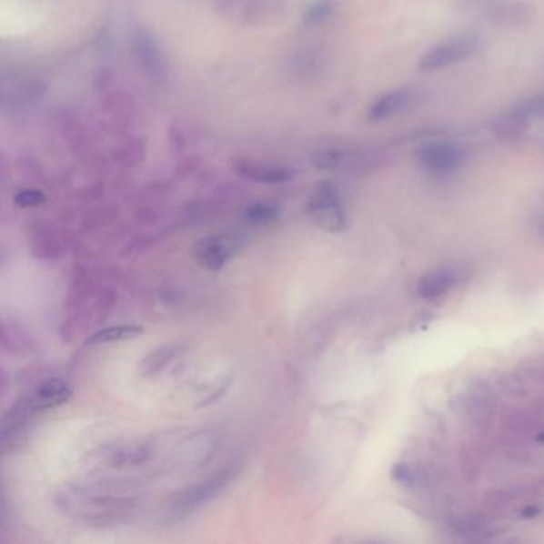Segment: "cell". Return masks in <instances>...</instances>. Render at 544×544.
Instances as JSON below:
<instances>
[{
  "instance_id": "obj_4",
  "label": "cell",
  "mask_w": 544,
  "mask_h": 544,
  "mask_svg": "<svg viewBox=\"0 0 544 544\" xmlns=\"http://www.w3.org/2000/svg\"><path fill=\"white\" fill-rule=\"evenodd\" d=\"M240 247V240L234 235H213L195 247V259L203 268L216 272L238 253Z\"/></svg>"
},
{
  "instance_id": "obj_3",
  "label": "cell",
  "mask_w": 544,
  "mask_h": 544,
  "mask_svg": "<svg viewBox=\"0 0 544 544\" xmlns=\"http://www.w3.org/2000/svg\"><path fill=\"white\" fill-rule=\"evenodd\" d=\"M133 55L149 80L152 82L165 80L166 59L154 34L144 27L137 29L136 33L133 34Z\"/></svg>"
},
{
  "instance_id": "obj_14",
  "label": "cell",
  "mask_w": 544,
  "mask_h": 544,
  "mask_svg": "<svg viewBox=\"0 0 544 544\" xmlns=\"http://www.w3.org/2000/svg\"><path fill=\"white\" fill-rule=\"evenodd\" d=\"M144 329L137 324H120V326H112L103 331H97L88 337L86 345H107L116 344V342H125L131 338L137 337L143 334Z\"/></svg>"
},
{
  "instance_id": "obj_16",
  "label": "cell",
  "mask_w": 544,
  "mask_h": 544,
  "mask_svg": "<svg viewBox=\"0 0 544 544\" xmlns=\"http://www.w3.org/2000/svg\"><path fill=\"white\" fill-rule=\"evenodd\" d=\"M391 478L406 487H423L429 482V476L425 469L408 465H396Z\"/></svg>"
},
{
  "instance_id": "obj_6",
  "label": "cell",
  "mask_w": 544,
  "mask_h": 544,
  "mask_svg": "<svg viewBox=\"0 0 544 544\" xmlns=\"http://www.w3.org/2000/svg\"><path fill=\"white\" fill-rule=\"evenodd\" d=\"M482 12L487 20L497 26H520L531 20L533 8L524 2L508 0H487L482 4Z\"/></svg>"
},
{
  "instance_id": "obj_13",
  "label": "cell",
  "mask_w": 544,
  "mask_h": 544,
  "mask_svg": "<svg viewBox=\"0 0 544 544\" xmlns=\"http://www.w3.org/2000/svg\"><path fill=\"white\" fill-rule=\"evenodd\" d=\"M527 124H529L527 118L520 117L519 114L509 109L493 122L492 131L495 133V136L499 137L501 141L514 143L524 136Z\"/></svg>"
},
{
  "instance_id": "obj_2",
  "label": "cell",
  "mask_w": 544,
  "mask_h": 544,
  "mask_svg": "<svg viewBox=\"0 0 544 544\" xmlns=\"http://www.w3.org/2000/svg\"><path fill=\"white\" fill-rule=\"evenodd\" d=\"M308 213L317 227L326 232L338 234L347 227V214L338 190L332 184L317 186L308 201Z\"/></svg>"
},
{
  "instance_id": "obj_9",
  "label": "cell",
  "mask_w": 544,
  "mask_h": 544,
  "mask_svg": "<svg viewBox=\"0 0 544 544\" xmlns=\"http://www.w3.org/2000/svg\"><path fill=\"white\" fill-rule=\"evenodd\" d=\"M417 91L401 88V90L389 91L377 101L370 104L368 111V118L370 122H382L389 117H395L396 114L408 109V106L415 103Z\"/></svg>"
},
{
  "instance_id": "obj_10",
  "label": "cell",
  "mask_w": 544,
  "mask_h": 544,
  "mask_svg": "<svg viewBox=\"0 0 544 544\" xmlns=\"http://www.w3.org/2000/svg\"><path fill=\"white\" fill-rule=\"evenodd\" d=\"M457 281H458V273L455 272L454 268L439 267L421 277L417 285V294L418 297L425 300H433L452 291Z\"/></svg>"
},
{
  "instance_id": "obj_8",
  "label": "cell",
  "mask_w": 544,
  "mask_h": 544,
  "mask_svg": "<svg viewBox=\"0 0 544 544\" xmlns=\"http://www.w3.org/2000/svg\"><path fill=\"white\" fill-rule=\"evenodd\" d=\"M235 478V468L230 469H224L219 474H216L211 479L203 482L200 486L190 489L188 492L184 493L182 497L176 501L175 509L177 511L188 512L194 508L207 503L209 499H213L217 493L221 492L224 487L227 486L230 480Z\"/></svg>"
},
{
  "instance_id": "obj_21",
  "label": "cell",
  "mask_w": 544,
  "mask_h": 544,
  "mask_svg": "<svg viewBox=\"0 0 544 544\" xmlns=\"http://www.w3.org/2000/svg\"><path fill=\"white\" fill-rule=\"evenodd\" d=\"M342 162V154L340 152H336V150H327V152H323V154H319L317 156V166H319L321 169H331L336 168Z\"/></svg>"
},
{
  "instance_id": "obj_17",
  "label": "cell",
  "mask_w": 544,
  "mask_h": 544,
  "mask_svg": "<svg viewBox=\"0 0 544 544\" xmlns=\"http://www.w3.org/2000/svg\"><path fill=\"white\" fill-rule=\"evenodd\" d=\"M278 207L270 203H257L247 211V221L257 226H266L278 217Z\"/></svg>"
},
{
  "instance_id": "obj_7",
  "label": "cell",
  "mask_w": 544,
  "mask_h": 544,
  "mask_svg": "<svg viewBox=\"0 0 544 544\" xmlns=\"http://www.w3.org/2000/svg\"><path fill=\"white\" fill-rule=\"evenodd\" d=\"M460 408L461 412L467 415L468 420L478 427H482L492 418L495 410V395L487 383H476L467 395L461 398Z\"/></svg>"
},
{
  "instance_id": "obj_15",
  "label": "cell",
  "mask_w": 544,
  "mask_h": 544,
  "mask_svg": "<svg viewBox=\"0 0 544 544\" xmlns=\"http://www.w3.org/2000/svg\"><path fill=\"white\" fill-rule=\"evenodd\" d=\"M452 529L465 537L480 538L490 535L492 525L487 522L486 518L480 516H463L452 520Z\"/></svg>"
},
{
  "instance_id": "obj_18",
  "label": "cell",
  "mask_w": 544,
  "mask_h": 544,
  "mask_svg": "<svg viewBox=\"0 0 544 544\" xmlns=\"http://www.w3.org/2000/svg\"><path fill=\"white\" fill-rule=\"evenodd\" d=\"M512 111L519 114L520 117L527 118V120L538 117V116L544 114V96L531 97L529 101L518 104L516 107H512Z\"/></svg>"
},
{
  "instance_id": "obj_5",
  "label": "cell",
  "mask_w": 544,
  "mask_h": 544,
  "mask_svg": "<svg viewBox=\"0 0 544 544\" xmlns=\"http://www.w3.org/2000/svg\"><path fill=\"white\" fill-rule=\"evenodd\" d=\"M417 160L428 171L446 175L460 168L463 154L457 144L429 143L417 150Z\"/></svg>"
},
{
  "instance_id": "obj_19",
  "label": "cell",
  "mask_w": 544,
  "mask_h": 544,
  "mask_svg": "<svg viewBox=\"0 0 544 544\" xmlns=\"http://www.w3.org/2000/svg\"><path fill=\"white\" fill-rule=\"evenodd\" d=\"M332 10H334V4L332 0H317V4L310 8V12L307 14V20L311 25H317L327 20L331 16Z\"/></svg>"
},
{
  "instance_id": "obj_12",
  "label": "cell",
  "mask_w": 544,
  "mask_h": 544,
  "mask_svg": "<svg viewBox=\"0 0 544 544\" xmlns=\"http://www.w3.org/2000/svg\"><path fill=\"white\" fill-rule=\"evenodd\" d=\"M237 171L247 179L262 182V184H279V182H287L292 177L291 171L281 166L254 165V163H241V166H238Z\"/></svg>"
},
{
  "instance_id": "obj_20",
  "label": "cell",
  "mask_w": 544,
  "mask_h": 544,
  "mask_svg": "<svg viewBox=\"0 0 544 544\" xmlns=\"http://www.w3.org/2000/svg\"><path fill=\"white\" fill-rule=\"evenodd\" d=\"M15 201L21 207H39L40 203H44V195L37 190H23L16 195Z\"/></svg>"
},
{
  "instance_id": "obj_11",
  "label": "cell",
  "mask_w": 544,
  "mask_h": 544,
  "mask_svg": "<svg viewBox=\"0 0 544 544\" xmlns=\"http://www.w3.org/2000/svg\"><path fill=\"white\" fill-rule=\"evenodd\" d=\"M69 398H71V388L58 378H53L40 385L29 406L33 410H46V408H58L61 404L69 401Z\"/></svg>"
},
{
  "instance_id": "obj_1",
  "label": "cell",
  "mask_w": 544,
  "mask_h": 544,
  "mask_svg": "<svg viewBox=\"0 0 544 544\" xmlns=\"http://www.w3.org/2000/svg\"><path fill=\"white\" fill-rule=\"evenodd\" d=\"M482 37L476 33H463L455 35L452 39L429 48L421 56L417 69L420 72H434L446 69L448 65H457L463 59L473 56L474 53L480 50Z\"/></svg>"
}]
</instances>
